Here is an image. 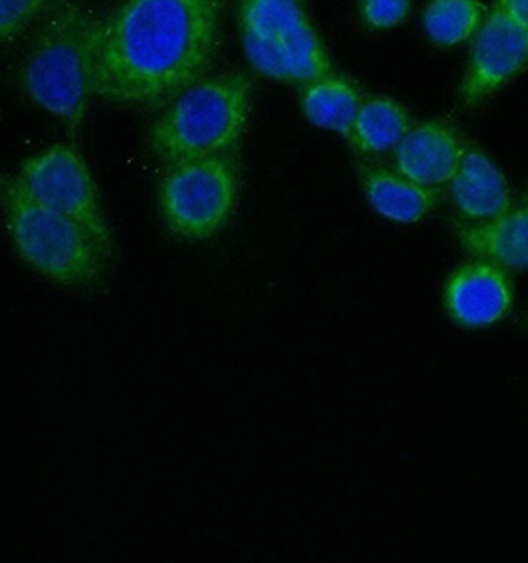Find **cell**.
Returning <instances> with one entry per match:
<instances>
[{
	"mask_svg": "<svg viewBox=\"0 0 528 563\" xmlns=\"http://www.w3.org/2000/svg\"><path fill=\"white\" fill-rule=\"evenodd\" d=\"M222 0H121L96 29V98L125 108L170 103L206 78Z\"/></svg>",
	"mask_w": 528,
	"mask_h": 563,
	"instance_id": "1",
	"label": "cell"
},
{
	"mask_svg": "<svg viewBox=\"0 0 528 563\" xmlns=\"http://www.w3.org/2000/svg\"><path fill=\"white\" fill-rule=\"evenodd\" d=\"M359 176L372 210L394 224H418L440 202L438 190L414 183L396 168L361 166Z\"/></svg>",
	"mask_w": 528,
	"mask_h": 563,
	"instance_id": "13",
	"label": "cell"
},
{
	"mask_svg": "<svg viewBox=\"0 0 528 563\" xmlns=\"http://www.w3.org/2000/svg\"><path fill=\"white\" fill-rule=\"evenodd\" d=\"M455 233L471 257L497 263L507 272H527L528 202L487 222H461Z\"/></svg>",
	"mask_w": 528,
	"mask_h": 563,
	"instance_id": "12",
	"label": "cell"
},
{
	"mask_svg": "<svg viewBox=\"0 0 528 563\" xmlns=\"http://www.w3.org/2000/svg\"><path fill=\"white\" fill-rule=\"evenodd\" d=\"M2 208L20 260L44 279L79 292L103 285L111 255L88 228L42 205L16 175L4 178Z\"/></svg>",
	"mask_w": 528,
	"mask_h": 563,
	"instance_id": "3",
	"label": "cell"
},
{
	"mask_svg": "<svg viewBox=\"0 0 528 563\" xmlns=\"http://www.w3.org/2000/svg\"><path fill=\"white\" fill-rule=\"evenodd\" d=\"M410 129V113L398 101L369 98L362 101L346 141L361 155H382L400 145Z\"/></svg>",
	"mask_w": 528,
	"mask_h": 563,
	"instance_id": "15",
	"label": "cell"
},
{
	"mask_svg": "<svg viewBox=\"0 0 528 563\" xmlns=\"http://www.w3.org/2000/svg\"><path fill=\"white\" fill-rule=\"evenodd\" d=\"M527 68L528 30L493 7L475 36L468 71L461 79V103L477 106Z\"/></svg>",
	"mask_w": 528,
	"mask_h": 563,
	"instance_id": "8",
	"label": "cell"
},
{
	"mask_svg": "<svg viewBox=\"0 0 528 563\" xmlns=\"http://www.w3.org/2000/svg\"><path fill=\"white\" fill-rule=\"evenodd\" d=\"M96 14L79 0H54L20 64V86L38 108L76 131L96 96Z\"/></svg>",
	"mask_w": 528,
	"mask_h": 563,
	"instance_id": "2",
	"label": "cell"
},
{
	"mask_svg": "<svg viewBox=\"0 0 528 563\" xmlns=\"http://www.w3.org/2000/svg\"><path fill=\"white\" fill-rule=\"evenodd\" d=\"M240 32L245 58L265 78L305 86L334 74L305 0H242Z\"/></svg>",
	"mask_w": 528,
	"mask_h": 563,
	"instance_id": "5",
	"label": "cell"
},
{
	"mask_svg": "<svg viewBox=\"0 0 528 563\" xmlns=\"http://www.w3.org/2000/svg\"><path fill=\"white\" fill-rule=\"evenodd\" d=\"M441 302L448 319L460 329H490L513 311L515 287L510 272L497 263L473 257L448 275Z\"/></svg>",
	"mask_w": 528,
	"mask_h": 563,
	"instance_id": "9",
	"label": "cell"
},
{
	"mask_svg": "<svg viewBox=\"0 0 528 563\" xmlns=\"http://www.w3.org/2000/svg\"><path fill=\"white\" fill-rule=\"evenodd\" d=\"M301 88L299 103L309 123L349 139L352 123L364 101L361 89L351 79L337 74L314 79Z\"/></svg>",
	"mask_w": 528,
	"mask_h": 563,
	"instance_id": "14",
	"label": "cell"
},
{
	"mask_svg": "<svg viewBox=\"0 0 528 563\" xmlns=\"http://www.w3.org/2000/svg\"><path fill=\"white\" fill-rule=\"evenodd\" d=\"M451 202L465 222H487L513 208L509 183L499 166L475 146H468L450 183Z\"/></svg>",
	"mask_w": 528,
	"mask_h": 563,
	"instance_id": "11",
	"label": "cell"
},
{
	"mask_svg": "<svg viewBox=\"0 0 528 563\" xmlns=\"http://www.w3.org/2000/svg\"><path fill=\"white\" fill-rule=\"evenodd\" d=\"M16 178L42 205L88 228L113 257V232L103 212L96 178L76 146L54 143L42 148L22 161Z\"/></svg>",
	"mask_w": 528,
	"mask_h": 563,
	"instance_id": "7",
	"label": "cell"
},
{
	"mask_svg": "<svg viewBox=\"0 0 528 563\" xmlns=\"http://www.w3.org/2000/svg\"><path fill=\"white\" fill-rule=\"evenodd\" d=\"M252 81L242 74L200 79L168 103L148 129V148L165 165L230 155L252 113Z\"/></svg>",
	"mask_w": 528,
	"mask_h": 563,
	"instance_id": "4",
	"label": "cell"
},
{
	"mask_svg": "<svg viewBox=\"0 0 528 563\" xmlns=\"http://www.w3.org/2000/svg\"><path fill=\"white\" fill-rule=\"evenodd\" d=\"M158 212L176 240L200 243L222 232L240 200V175L230 155L167 165L157 186Z\"/></svg>",
	"mask_w": 528,
	"mask_h": 563,
	"instance_id": "6",
	"label": "cell"
},
{
	"mask_svg": "<svg viewBox=\"0 0 528 563\" xmlns=\"http://www.w3.org/2000/svg\"><path fill=\"white\" fill-rule=\"evenodd\" d=\"M411 0H361L362 24L369 30H391L410 16Z\"/></svg>",
	"mask_w": 528,
	"mask_h": 563,
	"instance_id": "18",
	"label": "cell"
},
{
	"mask_svg": "<svg viewBox=\"0 0 528 563\" xmlns=\"http://www.w3.org/2000/svg\"><path fill=\"white\" fill-rule=\"evenodd\" d=\"M54 0H0V38H19L36 20L44 19Z\"/></svg>",
	"mask_w": 528,
	"mask_h": 563,
	"instance_id": "17",
	"label": "cell"
},
{
	"mask_svg": "<svg viewBox=\"0 0 528 563\" xmlns=\"http://www.w3.org/2000/svg\"><path fill=\"white\" fill-rule=\"evenodd\" d=\"M527 202H528V195H527Z\"/></svg>",
	"mask_w": 528,
	"mask_h": 563,
	"instance_id": "21",
	"label": "cell"
},
{
	"mask_svg": "<svg viewBox=\"0 0 528 563\" xmlns=\"http://www.w3.org/2000/svg\"><path fill=\"white\" fill-rule=\"evenodd\" d=\"M490 10L481 0H430L421 24L431 44L453 48L477 36Z\"/></svg>",
	"mask_w": 528,
	"mask_h": 563,
	"instance_id": "16",
	"label": "cell"
},
{
	"mask_svg": "<svg viewBox=\"0 0 528 563\" xmlns=\"http://www.w3.org/2000/svg\"><path fill=\"white\" fill-rule=\"evenodd\" d=\"M495 7L528 30V0H495Z\"/></svg>",
	"mask_w": 528,
	"mask_h": 563,
	"instance_id": "19",
	"label": "cell"
},
{
	"mask_svg": "<svg viewBox=\"0 0 528 563\" xmlns=\"http://www.w3.org/2000/svg\"><path fill=\"white\" fill-rule=\"evenodd\" d=\"M465 148L453 126L441 121H424L411 126L394 148V168L418 185L440 190L450 186Z\"/></svg>",
	"mask_w": 528,
	"mask_h": 563,
	"instance_id": "10",
	"label": "cell"
},
{
	"mask_svg": "<svg viewBox=\"0 0 528 563\" xmlns=\"http://www.w3.org/2000/svg\"><path fill=\"white\" fill-rule=\"evenodd\" d=\"M517 322H519L520 329L528 331V311L520 312V317L517 319Z\"/></svg>",
	"mask_w": 528,
	"mask_h": 563,
	"instance_id": "20",
	"label": "cell"
}]
</instances>
